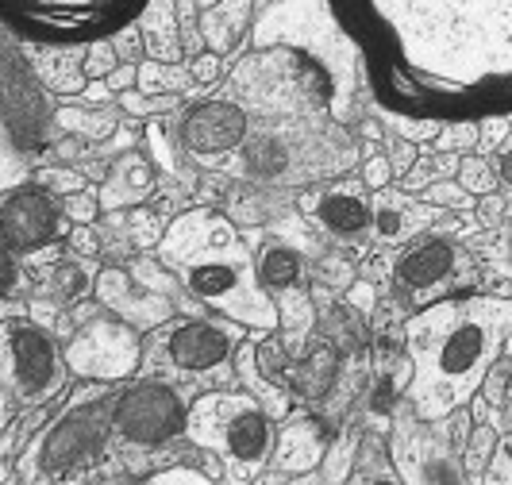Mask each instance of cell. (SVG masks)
<instances>
[{
    "label": "cell",
    "instance_id": "1",
    "mask_svg": "<svg viewBox=\"0 0 512 485\" xmlns=\"http://www.w3.org/2000/svg\"><path fill=\"white\" fill-rule=\"evenodd\" d=\"M366 85L401 120L512 116V0H332Z\"/></svg>",
    "mask_w": 512,
    "mask_h": 485
},
{
    "label": "cell",
    "instance_id": "2",
    "mask_svg": "<svg viewBox=\"0 0 512 485\" xmlns=\"http://www.w3.org/2000/svg\"><path fill=\"white\" fill-rule=\"evenodd\" d=\"M512 297H447L420 308L405 324L412 378L409 405L420 420L439 424L482 393L497 355L509 347Z\"/></svg>",
    "mask_w": 512,
    "mask_h": 485
},
{
    "label": "cell",
    "instance_id": "3",
    "mask_svg": "<svg viewBox=\"0 0 512 485\" xmlns=\"http://www.w3.org/2000/svg\"><path fill=\"white\" fill-rule=\"evenodd\" d=\"M158 258L178 270L193 301L224 312L239 328L274 332L282 328V308L258 278V258H251L239 228L216 208L181 212L158 239Z\"/></svg>",
    "mask_w": 512,
    "mask_h": 485
},
{
    "label": "cell",
    "instance_id": "4",
    "mask_svg": "<svg viewBox=\"0 0 512 485\" xmlns=\"http://www.w3.org/2000/svg\"><path fill=\"white\" fill-rule=\"evenodd\" d=\"M274 416L258 401L255 393H224L212 389L201 393L189 409V428L185 435L201 447L212 451L220 466L228 470L235 482H251L266 462L274 459Z\"/></svg>",
    "mask_w": 512,
    "mask_h": 485
},
{
    "label": "cell",
    "instance_id": "5",
    "mask_svg": "<svg viewBox=\"0 0 512 485\" xmlns=\"http://www.w3.org/2000/svg\"><path fill=\"white\" fill-rule=\"evenodd\" d=\"M297 47L328 66L339 85L347 116H355V89L366 81L362 54L347 27L339 24L332 0H274L255 24V47Z\"/></svg>",
    "mask_w": 512,
    "mask_h": 485
},
{
    "label": "cell",
    "instance_id": "6",
    "mask_svg": "<svg viewBox=\"0 0 512 485\" xmlns=\"http://www.w3.org/2000/svg\"><path fill=\"white\" fill-rule=\"evenodd\" d=\"M151 0H4V24L31 47H89L139 24Z\"/></svg>",
    "mask_w": 512,
    "mask_h": 485
},
{
    "label": "cell",
    "instance_id": "7",
    "mask_svg": "<svg viewBox=\"0 0 512 485\" xmlns=\"http://www.w3.org/2000/svg\"><path fill=\"white\" fill-rule=\"evenodd\" d=\"M116 432L108 382H97L85 397H77L58 420H51L35 443L20 455V474L27 482H58L70 478L81 466H93L108 447V435Z\"/></svg>",
    "mask_w": 512,
    "mask_h": 485
},
{
    "label": "cell",
    "instance_id": "8",
    "mask_svg": "<svg viewBox=\"0 0 512 485\" xmlns=\"http://www.w3.org/2000/svg\"><path fill=\"white\" fill-rule=\"evenodd\" d=\"M0 93H4V143L8 154H31L51 143L58 124V108L51 104L47 81L39 77L35 62L20 54L16 35L0 47Z\"/></svg>",
    "mask_w": 512,
    "mask_h": 485
},
{
    "label": "cell",
    "instance_id": "9",
    "mask_svg": "<svg viewBox=\"0 0 512 485\" xmlns=\"http://www.w3.org/2000/svg\"><path fill=\"white\" fill-rule=\"evenodd\" d=\"M4 382L8 397H20L24 405H51L66 389V351H58L51 332H43L27 316H4Z\"/></svg>",
    "mask_w": 512,
    "mask_h": 485
},
{
    "label": "cell",
    "instance_id": "10",
    "mask_svg": "<svg viewBox=\"0 0 512 485\" xmlns=\"http://www.w3.org/2000/svg\"><path fill=\"white\" fill-rule=\"evenodd\" d=\"M189 397L178 385L158 382H135L120 397H112V420L116 435L131 447H166L170 439L185 435L189 428Z\"/></svg>",
    "mask_w": 512,
    "mask_h": 485
},
{
    "label": "cell",
    "instance_id": "11",
    "mask_svg": "<svg viewBox=\"0 0 512 485\" xmlns=\"http://www.w3.org/2000/svg\"><path fill=\"white\" fill-rule=\"evenodd\" d=\"M139 362H143L139 328L116 312L85 320L66 343V366L85 382H124L139 370Z\"/></svg>",
    "mask_w": 512,
    "mask_h": 485
},
{
    "label": "cell",
    "instance_id": "12",
    "mask_svg": "<svg viewBox=\"0 0 512 485\" xmlns=\"http://www.w3.org/2000/svg\"><path fill=\"white\" fill-rule=\"evenodd\" d=\"M393 462L401 482H451L459 485L470 474L462 451L455 447V439L447 432V420H439V432H428V420H420L416 412H401L393 424Z\"/></svg>",
    "mask_w": 512,
    "mask_h": 485
},
{
    "label": "cell",
    "instance_id": "13",
    "mask_svg": "<svg viewBox=\"0 0 512 485\" xmlns=\"http://www.w3.org/2000/svg\"><path fill=\"white\" fill-rule=\"evenodd\" d=\"M66 224H74L66 216V208L58 205V193L47 189L43 181H24L12 185L4 208H0V231H4V247L16 255H35L43 247H51L54 239L70 235Z\"/></svg>",
    "mask_w": 512,
    "mask_h": 485
},
{
    "label": "cell",
    "instance_id": "14",
    "mask_svg": "<svg viewBox=\"0 0 512 485\" xmlns=\"http://www.w3.org/2000/svg\"><path fill=\"white\" fill-rule=\"evenodd\" d=\"M158 351L166 358L170 370L189 374V378H228L231 358H235V335L205 316H193V320H181L170 324L162 332Z\"/></svg>",
    "mask_w": 512,
    "mask_h": 485
},
{
    "label": "cell",
    "instance_id": "15",
    "mask_svg": "<svg viewBox=\"0 0 512 485\" xmlns=\"http://www.w3.org/2000/svg\"><path fill=\"white\" fill-rule=\"evenodd\" d=\"M251 135V116L235 101H201L185 112L178 128V143L197 158H220L243 147Z\"/></svg>",
    "mask_w": 512,
    "mask_h": 485
},
{
    "label": "cell",
    "instance_id": "16",
    "mask_svg": "<svg viewBox=\"0 0 512 485\" xmlns=\"http://www.w3.org/2000/svg\"><path fill=\"white\" fill-rule=\"evenodd\" d=\"M101 308L124 316L128 324H135L139 332H154V328H166L174 320V297L170 293H154L147 285H139L131 270L120 266H104L93 285Z\"/></svg>",
    "mask_w": 512,
    "mask_h": 485
},
{
    "label": "cell",
    "instance_id": "17",
    "mask_svg": "<svg viewBox=\"0 0 512 485\" xmlns=\"http://www.w3.org/2000/svg\"><path fill=\"white\" fill-rule=\"evenodd\" d=\"M362 189L359 185H332V189H320V193H305L301 197V212L312 216L328 235L343 239V243L362 239L366 231L374 228V212L366 205Z\"/></svg>",
    "mask_w": 512,
    "mask_h": 485
},
{
    "label": "cell",
    "instance_id": "18",
    "mask_svg": "<svg viewBox=\"0 0 512 485\" xmlns=\"http://www.w3.org/2000/svg\"><path fill=\"white\" fill-rule=\"evenodd\" d=\"M455 266H459V247L447 235H424L397 258V274H393L397 293L405 289V297H420L428 289H439L455 274Z\"/></svg>",
    "mask_w": 512,
    "mask_h": 485
},
{
    "label": "cell",
    "instance_id": "19",
    "mask_svg": "<svg viewBox=\"0 0 512 485\" xmlns=\"http://www.w3.org/2000/svg\"><path fill=\"white\" fill-rule=\"evenodd\" d=\"M239 170L258 185H282L301 174L297 143L285 131H251L247 143L239 147Z\"/></svg>",
    "mask_w": 512,
    "mask_h": 485
},
{
    "label": "cell",
    "instance_id": "20",
    "mask_svg": "<svg viewBox=\"0 0 512 485\" xmlns=\"http://www.w3.org/2000/svg\"><path fill=\"white\" fill-rule=\"evenodd\" d=\"M339 343L320 335L312 339L305 351L297 355V366H293V378H289V389L301 397V401H324L332 393L335 378H339Z\"/></svg>",
    "mask_w": 512,
    "mask_h": 485
},
{
    "label": "cell",
    "instance_id": "21",
    "mask_svg": "<svg viewBox=\"0 0 512 485\" xmlns=\"http://www.w3.org/2000/svg\"><path fill=\"white\" fill-rule=\"evenodd\" d=\"M324 451H328V439L320 432V424L312 420H293L278 443H274V474H308L324 462Z\"/></svg>",
    "mask_w": 512,
    "mask_h": 485
},
{
    "label": "cell",
    "instance_id": "22",
    "mask_svg": "<svg viewBox=\"0 0 512 485\" xmlns=\"http://www.w3.org/2000/svg\"><path fill=\"white\" fill-rule=\"evenodd\" d=\"M251 16H255V0H220L212 8H201L197 27H201L205 47L216 54H231L243 43V35L251 27Z\"/></svg>",
    "mask_w": 512,
    "mask_h": 485
},
{
    "label": "cell",
    "instance_id": "23",
    "mask_svg": "<svg viewBox=\"0 0 512 485\" xmlns=\"http://www.w3.org/2000/svg\"><path fill=\"white\" fill-rule=\"evenodd\" d=\"M151 185H154L151 162L135 151L120 154V158H116V166H112V170H108V178H104V189H101L104 212H116V208L143 201V197L151 193Z\"/></svg>",
    "mask_w": 512,
    "mask_h": 485
},
{
    "label": "cell",
    "instance_id": "24",
    "mask_svg": "<svg viewBox=\"0 0 512 485\" xmlns=\"http://www.w3.org/2000/svg\"><path fill=\"white\" fill-rule=\"evenodd\" d=\"M139 31L151 58L162 62H185V43H181V16L178 0H151L147 12L139 16Z\"/></svg>",
    "mask_w": 512,
    "mask_h": 485
},
{
    "label": "cell",
    "instance_id": "25",
    "mask_svg": "<svg viewBox=\"0 0 512 485\" xmlns=\"http://www.w3.org/2000/svg\"><path fill=\"white\" fill-rule=\"evenodd\" d=\"M35 70L47 81V89L62 97H81L89 74H85V47H35Z\"/></svg>",
    "mask_w": 512,
    "mask_h": 485
},
{
    "label": "cell",
    "instance_id": "26",
    "mask_svg": "<svg viewBox=\"0 0 512 485\" xmlns=\"http://www.w3.org/2000/svg\"><path fill=\"white\" fill-rule=\"evenodd\" d=\"M258 278L266 285V293L278 301V297L293 293L305 281V258H301V251H293L289 243H282V239H270L258 251Z\"/></svg>",
    "mask_w": 512,
    "mask_h": 485
},
{
    "label": "cell",
    "instance_id": "27",
    "mask_svg": "<svg viewBox=\"0 0 512 485\" xmlns=\"http://www.w3.org/2000/svg\"><path fill=\"white\" fill-rule=\"evenodd\" d=\"M193 85V66L189 62H162V58H143L139 62V89L162 97V93H181Z\"/></svg>",
    "mask_w": 512,
    "mask_h": 485
},
{
    "label": "cell",
    "instance_id": "28",
    "mask_svg": "<svg viewBox=\"0 0 512 485\" xmlns=\"http://www.w3.org/2000/svg\"><path fill=\"white\" fill-rule=\"evenodd\" d=\"M255 358L262 378L274 385H285L293 378V366H297V351H293V339L289 335L262 332V339L255 343Z\"/></svg>",
    "mask_w": 512,
    "mask_h": 485
},
{
    "label": "cell",
    "instance_id": "29",
    "mask_svg": "<svg viewBox=\"0 0 512 485\" xmlns=\"http://www.w3.org/2000/svg\"><path fill=\"white\" fill-rule=\"evenodd\" d=\"M43 285H47V293H51L58 305H74V301H81L93 289V274H89L85 262L62 258V262H54L51 270H47Z\"/></svg>",
    "mask_w": 512,
    "mask_h": 485
},
{
    "label": "cell",
    "instance_id": "30",
    "mask_svg": "<svg viewBox=\"0 0 512 485\" xmlns=\"http://www.w3.org/2000/svg\"><path fill=\"white\" fill-rule=\"evenodd\" d=\"M351 478H359V482H401L397 462H393V451H385V443L382 439H374V435H366V439L359 443Z\"/></svg>",
    "mask_w": 512,
    "mask_h": 485
},
{
    "label": "cell",
    "instance_id": "31",
    "mask_svg": "<svg viewBox=\"0 0 512 485\" xmlns=\"http://www.w3.org/2000/svg\"><path fill=\"white\" fill-rule=\"evenodd\" d=\"M58 128L81 139H108L116 131V112H93V104L85 108H58Z\"/></svg>",
    "mask_w": 512,
    "mask_h": 485
},
{
    "label": "cell",
    "instance_id": "32",
    "mask_svg": "<svg viewBox=\"0 0 512 485\" xmlns=\"http://www.w3.org/2000/svg\"><path fill=\"white\" fill-rule=\"evenodd\" d=\"M420 201L439 212H470L478 205V193H470L459 178H436L432 185L420 189Z\"/></svg>",
    "mask_w": 512,
    "mask_h": 485
},
{
    "label": "cell",
    "instance_id": "33",
    "mask_svg": "<svg viewBox=\"0 0 512 485\" xmlns=\"http://www.w3.org/2000/svg\"><path fill=\"white\" fill-rule=\"evenodd\" d=\"M131 274H135L139 285H147L154 293H170V297H174L178 289H185L178 278V270L166 266L162 258H135V262H131Z\"/></svg>",
    "mask_w": 512,
    "mask_h": 485
},
{
    "label": "cell",
    "instance_id": "34",
    "mask_svg": "<svg viewBox=\"0 0 512 485\" xmlns=\"http://www.w3.org/2000/svg\"><path fill=\"white\" fill-rule=\"evenodd\" d=\"M497 447H501V435L493 432V428H474L470 439H466V474H486L493 455H497Z\"/></svg>",
    "mask_w": 512,
    "mask_h": 485
},
{
    "label": "cell",
    "instance_id": "35",
    "mask_svg": "<svg viewBox=\"0 0 512 485\" xmlns=\"http://www.w3.org/2000/svg\"><path fill=\"white\" fill-rule=\"evenodd\" d=\"M181 104V93H162V97H151V93H143L139 85L128 89V93H120V108L128 112V116H166V112H174Z\"/></svg>",
    "mask_w": 512,
    "mask_h": 485
},
{
    "label": "cell",
    "instance_id": "36",
    "mask_svg": "<svg viewBox=\"0 0 512 485\" xmlns=\"http://www.w3.org/2000/svg\"><path fill=\"white\" fill-rule=\"evenodd\" d=\"M328 339L339 343V351H359L362 343H366V328H362V320H355L351 308H332Z\"/></svg>",
    "mask_w": 512,
    "mask_h": 485
},
{
    "label": "cell",
    "instance_id": "37",
    "mask_svg": "<svg viewBox=\"0 0 512 485\" xmlns=\"http://www.w3.org/2000/svg\"><path fill=\"white\" fill-rule=\"evenodd\" d=\"M459 181L466 185V189H470V193H478V197H482V193H493L501 178H497L493 162H486V158H474V154H470V158H462Z\"/></svg>",
    "mask_w": 512,
    "mask_h": 485
},
{
    "label": "cell",
    "instance_id": "38",
    "mask_svg": "<svg viewBox=\"0 0 512 485\" xmlns=\"http://www.w3.org/2000/svg\"><path fill=\"white\" fill-rule=\"evenodd\" d=\"M124 58L116 51V39H93L85 47V74L89 77H108Z\"/></svg>",
    "mask_w": 512,
    "mask_h": 485
},
{
    "label": "cell",
    "instance_id": "39",
    "mask_svg": "<svg viewBox=\"0 0 512 485\" xmlns=\"http://www.w3.org/2000/svg\"><path fill=\"white\" fill-rule=\"evenodd\" d=\"M62 208H66V216H70L74 224H93L104 212V201L97 189H77V193H70V197L62 201Z\"/></svg>",
    "mask_w": 512,
    "mask_h": 485
},
{
    "label": "cell",
    "instance_id": "40",
    "mask_svg": "<svg viewBox=\"0 0 512 485\" xmlns=\"http://www.w3.org/2000/svg\"><path fill=\"white\" fill-rule=\"evenodd\" d=\"M374 231H378V239H401V235H409V212L405 208H393V205H378L374 208Z\"/></svg>",
    "mask_w": 512,
    "mask_h": 485
},
{
    "label": "cell",
    "instance_id": "41",
    "mask_svg": "<svg viewBox=\"0 0 512 485\" xmlns=\"http://www.w3.org/2000/svg\"><path fill=\"white\" fill-rule=\"evenodd\" d=\"M385 154H389V162H393V174H401V178L420 162V147H416V139H409V135H389Z\"/></svg>",
    "mask_w": 512,
    "mask_h": 485
},
{
    "label": "cell",
    "instance_id": "42",
    "mask_svg": "<svg viewBox=\"0 0 512 485\" xmlns=\"http://www.w3.org/2000/svg\"><path fill=\"white\" fill-rule=\"evenodd\" d=\"M389 181H393V162H389V154H366V158H362V185H366L370 193H382Z\"/></svg>",
    "mask_w": 512,
    "mask_h": 485
},
{
    "label": "cell",
    "instance_id": "43",
    "mask_svg": "<svg viewBox=\"0 0 512 485\" xmlns=\"http://www.w3.org/2000/svg\"><path fill=\"white\" fill-rule=\"evenodd\" d=\"M224 54H216V51H201V54H193L189 58V66H193V81L197 85H216L220 77H224V62H220Z\"/></svg>",
    "mask_w": 512,
    "mask_h": 485
},
{
    "label": "cell",
    "instance_id": "44",
    "mask_svg": "<svg viewBox=\"0 0 512 485\" xmlns=\"http://www.w3.org/2000/svg\"><path fill=\"white\" fill-rule=\"evenodd\" d=\"M505 212H509V205H505V197H501L497 189H493V193H482L478 205H474V216H478L482 228H501Z\"/></svg>",
    "mask_w": 512,
    "mask_h": 485
},
{
    "label": "cell",
    "instance_id": "45",
    "mask_svg": "<svg viewBox=\"0 0 512 485\" xmlns=\"http://www.w3.org/2000/svg\"><path fill=\"white\" fill-rule=\"evenodd\" d=\"M39 181H43L47 189H54L58 197H70L77 189H85V178H81L77 170H58V166H47V170L39 174Z\"/></svg>",
    "mask_w": 512,
    "mask_h": 485
},
{
    "label": "cell",
    "instance_id": "46",
    "mask_svg": "<svg viewBox=\"0 0 512 485\" xmlns=\"http://www.w3.org/2000/svg\"><path fill=\"white\" fill-rule=\"evenodd\" d=\"M116 51H120V58H124V62H143L147 43H143V31H139V24L124 27V31L116 35Z\"/></svg>",
    "mask_w": 512,
    "mask_h": 485
},
{
    "label": "cell",
    "instance_id": "47",
    "mask_svg": "<svg viewBox=\"0 0 512 485\" xmlns=\"http://www.w3.org/2000/svg\"><path fill=\"white\" fill-rule=\"evenodd\" d=\"M151 482H158V485H166V482L208 485V482H212V474H205V470H193V466H170V470H154Z\"/></svg>",
    "mask_w": 512,
    "mask_h": 485
},
{
    "label": "cell",
    "instance_id": "48",
    "mask_svg": "<svg viewBox=\"0 0 512 485\" xmlns=\"http://www.w3.org/2000/svg\"><path fill=\"white\" fill-rule=\"evenodd\" d=\"M70 247H74L81 258H97V251H101V239H97V231H93V224H77L70 235Z\"/></svg>",
    "mask_w": 512,
    "mask_h": 485
},
{
    "label": "cell",
    "instance_id": "49",
    "mask_svg": "<svg viewBox=\"0 0 512 485\" xmlns=\"http://www.w3.org/2000/svg\"><path fill=\"white\" fill-rule=\"evenodd\" d=\"M486 482H512V439H501V447L486 470Z\"/></svg>",
    "mask_w": 512,
    "mask_h": 485
},
{
    "label": "cell",
    "instance_id": "50",
    "mask_svg": "<svg viewBox=\"0 0 512 485\" xmlns=\"http://www.w3.org/2000/svg\"><path fill=\"white\" fill-rule=\"evenodd\" d=\"M104 81L112 85V93H116V97H120V93H128V89L139 85V62H120V66L104 77Z\"/></svg>",
    "mask_w": 512,
    "mask_h": 485
},
{
    "label": "cell",
    "instance_id": "51",
    "mask_svg": "<svg viewBox=\"0 0 512 485\" xmlns=\"http://www.w3.org/2000/svg\"><path fill=\"white\" fill-rule=\"evenodd\" d=\"M347 305L355 308L359 316H370L374 312V285L370 281H351L347 285Z\"/></svg>",
    "mask_w": 512,
    "mask_h": 485
},
{
    "label": "cell",
    "instance_id": "52",
    "mask_svg": "<svg viewBox=\"0 0 512 485\" xmlns=\"http://www.w3.org/2000/svg\"><path fill=\"white\" fill-rule=\"evenodd\" d=\"M401 181H405V189H409V193H420L424 185H432V181H436V162H432V158H420V162H416Z\"/></svg>",
    "mask_w": 512,
    "mask_h": 485
},
{
    "label": "cell",
    "instance_id": "53",
    "mask_svg": "<svg viewBox=\"0 0 512 485\" xmlns=\"http://www.w3.org/2000/svg\"><path fill=\"white\" fill-rule=\"evenodd\" d=\"M20 289H24V270H20V255H16V251H8V258H4V297L12 301V297H20Z\"/></svg>",
    "mask_w": 512,
    "mask_h": 485
},
{
    "label": "cell",
    "instance_id": "54",
    "mask_svg": "<svg viewBox=\"0 0 512 485\" xmlns=\"http://www.w3.org/2000/svg\"><path fill=\"white\" fill-rule=\"evenodd\" d=\"M147 143H151V154L158 158L154 166H166V170H174V158H170V147H166V135H162V128H147Z\"/></svg>",
    "mask_w": 512,
    "mask_h": 485
},
{
    "label": "cell",
    "instance_id": "55",
    "mask_svg": "<svg viewBox=\"0 0 512 485\" xmlns=\"http://www.w3.org/2000/svg\"><path fill=\"white\" fill-rule=\"evenodd\" d=\"M497 178H501V185H509L512 189V147L509 151H501V158H497Z\"/></svg>",
    "mask_w": 512,
    "mask_h": 485
},
{
    "label": "cell",
    "instance_id": "56",
    "mask_svg": "<svg viewBox=\"0 0 512 485\" xmlns=\"http://www.w3.org/2000/svg\"><path fill=\"white\" fill-rule=\"evenodd\" d=\"M497 258H501V270H509L512 274V228L505 231V239H501V255Z\"/></svg>",
    "mask_w": 512,
    "mask_h": 485
},
{
    "label": "cell",
    "instance_id": "57",
    "mask_svg": "<svg viewBox=\"0 0 512 485\" xmlns=\"http://www.w3.org/2000/svg\"><path fill=\"white\" fill-rule=\"evenodd\" d=\"M482 389H486V397H489V401H497V405H501V397H505V385H501V378H493V374H489L486 385H482Z\"/></svg>",
    "mask_w": 512,
    "mask_h": 485
}]
</instances>
